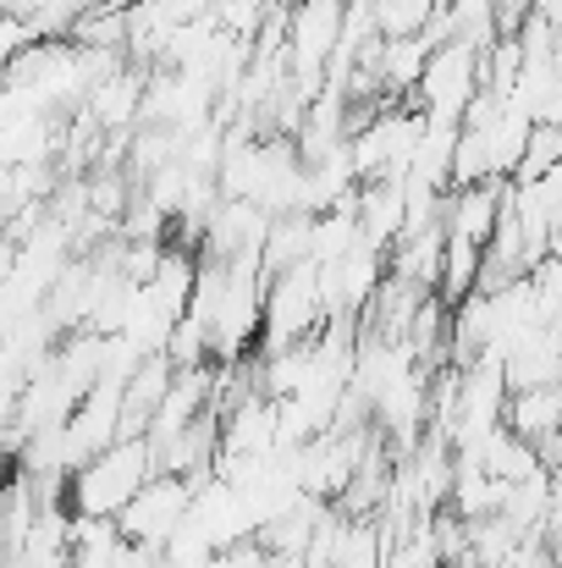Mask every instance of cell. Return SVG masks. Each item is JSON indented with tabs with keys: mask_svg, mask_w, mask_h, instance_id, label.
Wrapping results in <instances>:
<instances>
[{
	"mask_svg": "<svg viewBox=\"0 0 562 568\" xmlns=\"http://www.w3.org/2000/svg\"><path fill=\"white\" fill-rule=\"evenodd\" d=\"M150 475H161L150 436H122V442H111L105 453H94V458L72 475L67 508H72V514H94V519H116V514L150 486Z\"/></svg>",
	"mask_w": 562,
	"mask_h": 568,
	"instance_id": "1",
	"label": "cell"
},
{
	"mask_svg": "<svg viewBox=\"0 0 562 568\" xmlns=\"http://www.w3.org/2000/svg\"><path fill=\"white\" fill-rule=\"evenodd\" d=\"M326 326H331V310H326L320 265L304 260V265L276 271L265 287V354H282L293 343H315Z\"/></svg>",
	"mask_w": 562,
	"mask_h": 568,
	"instance_id": "2",
	"label": "cell"
},
{
	"mask_svg": "<svg viewBox=\"0 0 562 568\" xmlns=\"http://www.w3.org/2000/svg\"><path fill=\"white\" fill-rule=\"evenodd\" d=\"M480 89H486V50L469 39H441L413 100H419V111H430L441 122H463Z\"/></svg>",
	"mask_w": 562,
	"mask_h": 568,
	"instance_id": "3",
	"label": "cell"
},
{
	"mask_svg": "<svg viewBox=\"0 0 562 568\" xmlns=\"http://www.w3.org/2000/svg\"><path fill=\"white\" fill-rule=\"evenodd\" d=\"M193 480L187 475H150V486L116 514V525H122V536L133 541V547H172L177 541V530L187 525V508H193Z\"/></svg>",
	"mask_w": 562,
	"mask_h": 568,
	"instance_id": "4",
	"label": "cell"
},
{
	"mask_svg": "<svg viewBox=\"0 0 562 568\" xmlns=\"http://www.w3.org/2000/svg\"><path fill=\"white\" fill-rule=\"evenodd\" d=\"M386 276H391L386 248H375L370 237L354 243L343 260L320 265V287H326V310H331V321H359V315L370 310V298L380 293Z\"/></svg>",
	"mask_w": 562,
	"mask_h": 568,
	"instance_id": "5",
	"label": "cell"
},
{
	"mask_svg": "<svg viewBox=\"0 0 562 568\" xmlns=\"http://www.w3.org/2000/svg\"><path fill=\"white\" fill-rule=\"evenodd\" d=\"M508 386L513 392H530V386H562V326L541 321L530 326L513 348H508Z\"/></svg>",
	"mask_w": 562,
	"mask_h": 568,
	"instance_id": "6",
	"label": "cell"
},
{
	"mask_svg": "<svg viewBox=\"0 0 562 568\" xmlns=\"http://www.w3.org/2000/svg\"><path fill=\"white\" fill-rule=\"evenodd\" d=\"M177 371H183V365H177L172 354H150V359L139 365V376L122 386V436H150V425H155V414H161V403H166Z\"/></svg>",
	"mask_w": 562,
	"mask_h": 568,
	"instance_id": "7",
	"label": "cell"
},
{
	"mask_svg": "<svg viewBox=\"0 0 562 568\" xmlns=\"http://www.w3.org/2000/svg\"><path fill=\"white\" fill-rule=\"evenodd\" d=\"M359 226H365V237H370L375 248L391 254V243H397L402 226H408V189H402L397 178L365 183V189H359Z\"/></svg>",
	"mask_w": 562,
	"mask_h": 568,
	"instance_id": "8",
	"label": "cell"
},
{
	"mask_svg": "<svg viewBox=\"0 0 562 568\" xmlns=\"http://www.w3.org/2000/svg\"><path fill=\"white\" fill-rule=\"evenodd\" d=\"M441 260H447V221L397 237V248H391V276H408V282H419V287L436 293V287H441Z\"/></svg>",
	"mask_w": 562,
	"mask_h": 568,
	"instance_id": "9",
	"label": "cell"
},
{
	"mask_svg": "<svg viewBox=\"0 0 562 568\" xmlns=\"http://www.w3.org/2000/svg\"><path fill=\"white\" fill-rule=\"evenodd\" d=\"M441 0H375V33L380 39H408V33H430L436 28Z\"/></svg>",
	"mask_w": 562,
	"mask_h": 568,
	"instance_id": "10",
	"label": "cell"
},
{
	"mask_svg": "<svg viewBox=\"0 0 562 568\" xmlns=\"http://www.w3.org/2000/svg\"><path fill=\"white\" fill-rule=\"evenodd\" d=\"M508 568H562V558L546 547V541H541V536H535V541H524V547L508 558Z\"/></svg>",
	"mask_w": 562,
	"mask_h": 568,
	"instance_id": "11",
	"label": "cell"
},
{
	"mask_svg": "<svg viewBox=\"0 0 562 568\" xmlns=\"http://www.w3.org/2000/svg\"><path fill=\"white\" fill-rule=\"evenodd\" d=\"M552 480H558V497H562V458L552 464Z\"/></svg>",
	"mask_w": 562,
	"mask_h": 568,
	"instance_id": "12",
	"label": "cell"
}]
</instances>
